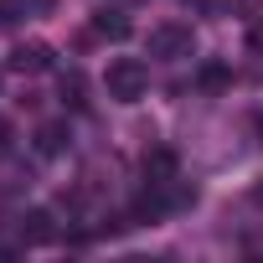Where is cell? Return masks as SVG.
Instances as JSON below:
<instances>
[{
  "mask_svg": "<svg viewBox=\"0 0 263 263\" xmlns=\"http://www.w3.org/2000/svg\"><path fill=\"white\" fill-rule=\"evenodd\" d=\"M67 140H72L67 124H42V129H36V150H42V155H62Z\"/></svg>",
  "mask_w": 263,
  "mask_h": 263,
  "instance_id": "6",
  "label": "cell"
},
{
  "mask_svg": "<svg viewBox=\"0 0 263 263\" xmlns=\"http://www.w3.org/2000/svg\"><path fill=\"white\" fill-rule=\"evenodd\" d=\"M201 88H206V93H217V88H227V67H217V62H206V67H201Z\"/></svg>",
  "mask_w": 263,
  "mask_h": 263,
  "instance_id": "8",
  "label": "cell"
},
{
  "mask_svg": "<svg viewBox=\"0 0 263 263\" xmlns=\"http://www.w3.org/2000/svg\"><path fill=\"white\" fill-rule=\"evenodd\" d=\"M62 98H67L72 108H83V78H78V72H62Z\"/></svg>",
  "mask_w": 263,
  "mask_h": 263,
  "instance_id": "9",
  "label": "cell"
},
{
  "mask_svg": "<svg viewBox=\"0 0 263 263\" xmlns=\"http://www.w3.org/2000/svg\"><path fill=\"white\" fill-rule=\"evenodd\" d=\"M181 171H176V155L171 150H150L145 155V186H171Z\"/></svg>",
  "mask_w": 263,
  "mask_h": 263,
  "instance_id": "4",
  "label": "cell"
},
{
  "mask_svg": "<svg viewBox=\"0 0 263 263\" xmlns=\"http://www.w3.org/2000/svg\"><path fill=\"white\" fill-rule=\"evenodd\" d=\"M248 42H253V47H263V26H253V31H248Z\"/></svg>",
  "mask_w": 263,
  "mask_h": 263,
  "instance_id": "10",
  "label": "cell"
},
{
  "mask_svg": "<svg viewBox=\"0 0 263 263\" xmlns=\"http://www.w3.org/2000/svg\"><path fill=\"white\" fill-rule=\"evenodd\" d=\"M181 6H206V0H181Z\"/></svg>",
  "mask_w": 263,
  "mask_h": 263,
  "instance_id": "11",
  "label": "cell"
},
{
  "mask_svg": "<svg viewBox=\"0 0 263 263\" xmlns=\"http://www.w3.org/2000/svg\"><path fill=\"white\" fill-rule=\"evenodd\" d=\"M52 232H57V227H52V212L31 206V212L21 217V237H26V242H52Z\"/></svg>",
  "mask_w": 263,
  "mask_h": 263,
  "instance_id": "5",
  "label": "cell"
},
{
  "mask_svg": "<svg viewBox=\"0 0 263 263\" xmlns=\"http://www.w3.org/2000/svg\"><path fill=\"white\" fill-rule=\"evenodd\" d=\"M52 67V47L47 42H21L11 52V72H47Z\"/></svg>",
  "mask_w": 263,
  "mask_h": 263,
  "instance_id": "3",
  "label": "cell"
},
{
  "mask_svg": "<svg viewBox=\"0 0 263 263\" xmlns=\"http://www.w3.org/2000/svg\"><path fill=\"white\" fill-rule=\"evenodd\" d=\"M93 31H98V36H108V42H124V36H129V21H124L119 11H98Z\"/></svg>",
  "mask_w": 263,
  "mask_h": 263,
  "instance_id": "7",
  "label": "cell"
},
{
  "mask_svg": "<svg viewBox=\"0 0 263 263\" xmlns=\"http://www.w3.org/2000/svg\"><path fill=\"white\" fill-rule=\"evenodd\" d=\"M150 57L160 62H181V57H196V31L181 26V21H165L150 31Z\"/></svg>",
  "mask_w": 263,
  "mask_h": 263,
  "instance_id": "2",
  "label": "cell"
},
{
  "mask_svg": "<svg viewBox=\"0 0 263 263\" xmlns=\"http://www.w3.org/2000/svg\"><path fill=\"white\" fill-rule=\"evenodd\" d=\"M103 88H108L114 103H140L150 93V67L140 57H114L108 72H103Z\"/></svg>",
  "mask_w": 263,
  "mask_h": 263,
  "instance_id": "1",
  "label": "cell"
}]
</instances>
